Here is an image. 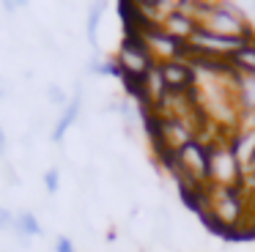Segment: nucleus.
<instances>
[{"label": "nucleus", "mask_w": 255, "mask_h": 252, "mask_svg": "<svg viewBox=\"0 0 255 252\" xmlns=\"http://www.w3.org/2000/svg\"><path fill=\"white\" fill-rule=\"evenodd\" d=\"M44 189L50 192V195H55V192L61 189V170L58 167H50L44 173Z\"/></svg>", "instance_id": "obj_10"}, {"label": "nucleus", "mask_w": 255, "mask_h": 252, "mask_svg": "<svg viewBox=\"0 0 255 252\" xmlns=\"http://www.w3.org/2000/svg\"><path fill=\"white\" fill-rule=\"evenodd\" d=\"M6 96V85H3V80H0V99Z\"/></svg>", "instance_id": "obj_15"}, {"label": "nucleus", "mask_w": 255, "mask_h": 252, "mask_svg": "<svg viewBox=\"0 0 255 252\" xmlns=\"http://www.w3.org/2000/svg\"><path fill=\"white\" fill-rule=\"evenodd\" d=\"M233 69L236 71H244V74H255V41L244 44L236 55L231 58Z\"/></svg>", "instance_id": "obj_8"}, {"label": "nucleus", "mask_w": 255, "mask_h": 252, "mask_svg": "<svg viewBox=\"0 0 255 252\" xmlns=\"http://www.w3.org/2000/svg\"><path fill=\"white\" fill-rule=\"evenodd\" d=\"M55 252H74L72 239H69V236H58V241H55Z\"/></svg>", "instance_id": "obj_12"}, {"label": "nucleus", "mask_w": 255, "mask_h": 252, "mask_svg": "<svg viewBox=\"0 0 255 252\" xmlns=\"http://www.w3.org/2000/svg\"><path fill=\"white\" fill-rule=\"evenodd\" d=\"M11 225H14V214L8 211V208H3V206H0V230L11 228Z\"/></svg>", "instance_id": "obj_13"}, {"label": "nucleus", "mask_w": 255, "mask_h": 252, "mask_svg": "<svg viewBox=\"0 0 255 252\" xmlns=\"http://www.w3.org/2000/svg\"><path fill=\"white\" fill-rule=\"evenodd\" d=\"M189 11L198 19V27L211 36L222 38H242V41H253V33L233 8V3H189Z\"/></svg>", "instance_id": "obj_1"}, {"label": "nucleus", "mask_w": 255, "mask_h": 252, "mask_svg": "<svg viewBox=\"0 0 255 252\" xmlns=\"http://www.w3.org/2000/svg\"><path fill=\"white\" fill-rule=\"evenodd\" d=\"M162 69V77H165L167 82V91L170 93H187L192 91L195 80H198V74H195V69L189 66V60H170V63H159Z\"/></svg>", "instance_id": "obj_4"}, {"label": "nucleus", "mask_w": 255, "mask_h": 252, "mask_svg": "<svg viewBox=\"0 0 255 252\" xmlns=\"http://www.w3.org/2000/svg\"><path fill=\"white\" fill-rule=\"evenodd\" d=\"M11 230H14L17 236H25V239L44 233V228L39 225V217H36V214H30V211H19V214H14V225H11Z\"/></svg>", "instance_id": "obj_7"}, {"label": "nucleus", "mask_w": 255, "mask_h": 252, "mask_svg": "<svg viewBox=\"0 0 255 252\" xmlns=\"http://www.w3.org/2000/svg\"><path fill=\"white\" fill-rule=\"evenodd\" d=\"M47 99H50L52 104H61V107H69V96L63 93L61 85H50L47 88Z\"/></svg>", "instance_id": "obj_11"}, {"label": "nucleus", "mask_w": 255, "mask_h": 252, "mask_svg": "<svg viewBox=\"0 0 255 252\" xmlns=\"http://www.w3.org/2000/svg\"><path fill=\"white\" fill-rule=\"evenodd\" d=\"M116 63L121 69V80H143L156 66V60L151 58L148 47L140 36H124L121 47L116 52Z\"/></svg>", "instance_id": "obj_3"}, {"label": "nucleus", "mask_w": 255, "mask_h": 252, "mask_svg": "<svg viewBox=\"0 0 255 252\" xmlns=\"http://www.w3.org/2000/svg\"><path fill=\"white\" fill-rule=\"evenodd\" d=\"M242 178H247L233 156V148L228 140H214L209 145V186L220 189H242Z\"/></svg>", "instance_id": "obj_2"}, {"label": "nucleus", "mask_w": 255, "mask_h": 252, "mask_svg": "<svg viewBox=\"0 0 255 252\" xmlns=\"http://www.w3.org/2000/svg\"><path fill=\"white\" fill-rule=\"evenodd\" d=\"M80 110H83V91L77 88V93H74V99L69 102V107H63V113H61V118H58V124L52 126V134H50L52 142H61L63 134H66V131L72 129L74 124H77Z\"/></svg>", "instance_id": "obj_6"}, {"label": "nucleus", "mask_w": 255, "mask_h": 252, "mask_svg": "<svg viewBox=\"0 0 255 252\" xmlns=\"http://www.w3.org/2000/svg\"><path fill=\"white\" fill-rule=\"evenodd\" d=\"M236 102H239L242 118L255 115V74L236 71Z\"/></svg>", "instance_id": "obj_5"}, {"label": "nucleus", "mask_w": 255, "mask_h": 252, "mask_svg": "<svg viewBox=\"0 0 255 252\" xmlns=\"http://www.w3.org/2000/svg\"><path fill=\"white\" fill-rule=\"evenodd\" d=\"M105 14V3H96L88 14V41L94 44V49H99V41H96V30H99V19Z\"/></svg>", "instance_id": "obj_9"}, {"label": "nucleus", "mask_w": 255, "mask_h": 252, "mask_svg": "<svg viewBox=\"0 0 255 252\" xmlns=\"http://www.w3.org/2000/svg\"><path fill=\"white\" fill-rule=\"evenodd\" d=\"M6 131H3V126H0V156H3V153H6Z\"/></svg>", "instance_id": "obj_14"}]
</instances>
